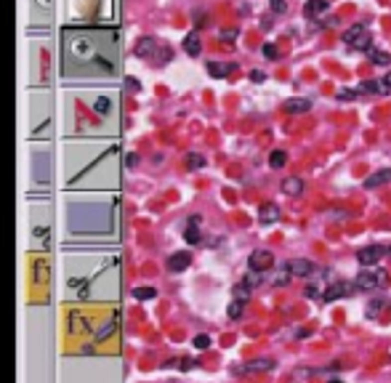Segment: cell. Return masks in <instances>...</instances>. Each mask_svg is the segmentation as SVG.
<instances>
[{"label":"cell","mask_w":391,"mask_h":383,"mask_svg":"<svg viewBox=\"0 0 391 383\" xmlns=\"http://www.w3.org/2000/svg\"><path fill=\"white\" fill-rule=\"evenodd\" d=\"M282 109H285L288 114H306L311 109V101L309 98H288V101L282 104Z\"/></svg>","instance_id":"obj_7"},{"label":"cell","mask_w":391,"mask_h":383,"mask_svg":"<svg viewBox=\"0 0 391 383\" xmlns=\"http://www.w3.org/2000/svg\"><path fill=\"white\" fill-rule=\"evenodd\" d=\"M391 181V171H375L365 179V189H375L381 187V184H389Z\"/></svg>","instance_id":"obj_12"},{"label":"cell","mask_w":391,"mask_h":383,"mask_svg":"<svg viewBox=\"0 0 391 383\" xmlns=\"http://www.w3.org/2000/svg\"><path fill=\"white\" fill-rule=\"evenodd\" d=\"M248 264H250V272H266L274 264V256H272V250H253Z\"/></svg>","instance_id":"obj_1"},{"label":"cell","mask_w":391,"mask_h":383,"mask_svg":"<svg viewBox=\"0 0 391 383\" xmlns=\"http://www.w3.org/2000/svg\"><path fill=\"white\" fill-rule=\"evenodd\" d=\"M285 163H288V155L282 149H274L272 155H269V165L274 168V171H280V168H285Z\"/></svg>","instance_id":"obj_17"},{"label":"cell","mask_w":391,"mask_h":383,"mask_svg":"<svg viewBox=\"0 0 391 383\" xmlns=\"http://www.w3.org/2000/svg\"><path fill=\"white\" fill-rule=\"evenodd\" d=\"M365 35H367V27H365V24H354V27H349L346 32H343L341 40H343V43H349V45H357Z\"/></svg>","instance_id":"obj_10"},{"label":"cell","mask_w":391,"mask_h":383,"mask_svg":"<svg viewBox=\"0 0 391 383\" xmlns=\"http://www.w3.org/2000/svg\"><path fill=\"white\" fill-rule=\"evenodd\" d=\"M327 0H309V3L303 5V13L306 16H319V13H325L327 11Z\"/></svg>","instance_id":"obj_13"},{"label":"cell","mask_w":391,"mask_h":383,"mask_svg":"<svg viewBox=\"0 0 391 383\" xmlns=\"http://www.w3.org/2000/svg\"><path fill=\"white\" fill-rule=\"evenodd\" d=\"M272 11L274 13H285L288 11V3H285V0H272Z\"/></svg>","instance_id":"obj_29"},{"label":"cell","mask_w":391,"mask_h":383,"mask_svg":"<svg viewBox=\"0 0 391 383\" xmlns=\"http://www.w3.org/2000/svg\"><path fill=\"white\" fill-rule=\"evenodd\" d=\"M264 56H266V59H277V48H274L272 43H266V45H264Z\"/></svg>","instance_id":"obj_30"},{"label":"cell","mask_w":391,"mask_h":383,"mask_svg":"<svg viewBox=\"0 0 391 383\" xmlns=\"http://www.w3.org/2000/svg\"><path fill=\"white\" fill-rule=\"evenodd\" d=\"M245 285H248V287H258V285H261V277H258V272H250L248 277H245Z\"/></svg>","instance_id":"obj_28"},{"label":"cell","mask_w":391,"mask_h":383,"mask_svg":"<svg viewBox=\"0 0 391 383\" xmlns=\"http://www.w3.org/2000/svg\"><path fill=\"white\" fill-rule=\"evenodd\" d=\"M192 343H195V349H200V351H202V349H208V346H210V335L200 333V335H195V341H192Z\"/></svg>","instance_id":"obj_24"},{"label":"cell","mask_w":391,"mask_h":383,"mask_svg":"<svg viewBox=\"0 0 391 383\" xmlns=\"http://www.w3.org/2000/svg\"><path fill=\"white\" fill-rule=\"evenodd\" d=\"M258 221L264 226H269V224H277L280 221V208L274 202H266V205H261V210H258Z\"/></svg>","instance_id":"obj_6"},{"label":"cell","mask_w":391,"mask_h":383,"mask_svg":"<svg viewBox=\"0 0 391 383\" xmlns=\"http://www.w3.org/2000/svg\"><path fill=\"white\" fill-rule=\"evenodd\" d=\"M197 224H200V216H192V218H189V229H187V234H184V237H187V242H192V245L200 242V232L195 229Z\"/></svg>","instance_id":"obj_15"},{"label":"cell","mask_w":391,"mask_h":383,"mask_svg":"<svg viewBox=\"0 0 391 383\" xmlns=\"http://www.w3.org/2000/svg\"><path fill=\"white\" fill-rule=\"evenodd\" d=\"M208 72L213 75V78H226V75L232 72V64H218V61H210Z\"/></svg>","instance_id":"obj_16"},{"label":"cell","mask_w":391,"mask_h":383,"mask_svg":"<svg viewBox=\"0 0 391 383\" xmlns=\"http://www.w3.org/2000/svg\"><path fill=\"white\" fill-rule=\"evenodd\" d=\"M232 293H234V301H240V303H248V298H250V287L242 282V285H234V290H232Z\"/></svg>","instance_id":"obj_18"},{"label":"cell","mask_w":391,"mask_h":383,"mask_svg":"<svg viewBox=\"0 0 391 383\" xmlns=\"http://www.w3.org/2000/svg\"><path fill=\"white\" fill-rule=\"evenodd\" d=\"M187 165L192 168V171H197V168L205 165V157H202V155H189V157H187Z\"/></svg>","instance_id":"obj_25"},{"label":"cell","mask_w":391,"mask_h":383,"mask_svg":"<svg viewBox=\"0 0 391 383\" xmlns=\"http://www.w3.org/2000/svg\"><path fill=\"white\" fill-rule=\"evenodd\" d=\"M285 269L290 272V277H309L314 272V264L309 258H290V261H285Z\"/></svg>","instance_id":"obj_2"},{"label":"cell","mask_w":391,"mask_h":383,"mask_svg":"<svg viewBox=\"0 0 391 383\" xmlns=\"http://www.w3.org/2000/svg\"><path fill=\"white\" fill-rule=\"evenodd\" d=\"M383 253H386V248H381V245H367V248H362L357 253V261L362 266H373V264L381 261Z\"/></svg>","instance_id":"obj_3"},{"label":"cell","mask_w":391,"mask_h":383,"mask_svg":"<svg viewBox=\"0 0 391 383\" xmlns=\"http://www.w3.org/2000/svg\"><path fill=\"white\" fill-rule=\"evenodd\" d=\"M357 94L359 91H338L335 98H338V101H351V98H357Z\"/></svg>","instance_id":"obj_27"},{"label":"cell","mask_w":391,"mask_h":383,"mask_svg":"<svg viewBox=\"0 0 391 383\" xmlns=\"http://www.w3.org/2000/svg\"><path fill=\"white\" fill-rule=\"evenodd\" d=\"M133 295L139 298V301H149V298H155V295H157V290H155V287H136V290H133Z\"/></svg>","instance_id":"obj_21"},{"label":"cell","mask_w":391,"mask_h":383,"mask_svg":"<svg viewBox=\"0 0 391 383\" xmlns=\"http://www.w3.org/2000/svg\"><path fill=\"white\" fill-rule=\"evenodd\" d=\"M359 94H389V88L381 86L378 80H362L359 83Z\"/></svg>","instance_id":"obj_14"},{"label":"cell","mask_w":391,"mask_h":383,"mask_svg":"<svg viewBox=\"0 0 391 383\" xmlns=\"http://www.w3.org/2000/svg\"><path fill=\"white\" fill-rule=\"evenodd\" d=\"M383 306H386V301H383V298H373L370 306H367V319H375V317H378V311L383 309Z\"/></svg>","instance_id":"obj_19"},{"label":"cell","mask_w":391,"mask_h":383,"mask_svg":"<svg viewBox=\"0 0 391 383\" xmlns=\"http://www.w3.org/2000/svg\"><path fill=\"white\" fill-rule=\"evenodd\" d=\"M306 295H309V298H319V290L314 287V285H309V287H306Z\"/></svg>","instance_id":"obj_32"},{"label":"cell","mask_w":391,"mask_h":383,"mask_svg":"<svg viewBox=\"0 0 391 383\" xmlns=\"http://www.w3.org/2000/svg\"><path fill=\"white\" fill-rule=\"evenodd\" d=\"M389 256H391V245H389Z\"/></svg>","instance_id":"obj_35"},{"label":"cell","mask_w":391,"mask_h":383,"mask_svg":"<svg viewBox=\"0 0 391 383\" xmlns=\"http://www.w3.org/2000/svg\"><path fill=\"white\" fill-rule=\"evenodd\" d=\"M383 86H389V88H391V70L386 72V78H383Z\"/></svg>","instance_id":"obj_33"},{"label":"cell","mask_w":391,"mask_h":383,"mask_svg":"<svg viewBox=\"0 0 391 383\" xmlns=\"http://www.w3.org/2000/svg\"><path fill=\"white\" fill-rule=\"evenodd\" d=\"M282 192L290 197H298L303 192V179H298V176H288V179H282Z\"/></svg>","instance_id":"obj_9"},{"label":"cell","mask_w":391,"mask_h":383,"mask_svg":"<svg viewBox=\"0 0 391 383\" xmlns=\"http://www.w3.org/2000/svg\"><path fill=\"white\" fill-rule=\"evenodd\" d=\"M351 290H354V287H351L349 282L338 280V282H333L330 287H325V293H322V298H325V301L330 303V301H338V298H346V295L351 293Z\"/></svg>","instance_id":"obj_4"},{"label":"cell","mask_w":391,"mask_h":383,"mask_svg":"<svg viewBox=\"0 0 391 383\" xmlns=\"http://www.w3.org/2000/svg\"><path fill=\"white\" fill-rule=\"evenodd\" d=\"M187 53H192V56H197V53H200V40H197V35H189L187 37Z\"/></svg>","instance_id":"obj_22"},{"label":"cell","mask_w":391,"mask_h":383,"mask_svg":"<svg viewBox=\"0 0 391 383\" xmlns=\"http://www.w3.org/2000/svg\"><path fill=\"white\" fill-rule=\"evenodd\" d=\"M330 383H343V381H338V378H333V381H330Z\"/></svg>","instance_id":"obj_34"},{"label":"cell","mask_w":391,"mask_h":383,"mask_svg":"<svg viewBox=\"0 0 391 383\" xmlns=\"http://www.w3.org/2000/svg\"><path fill=\"white\" fill-rule=\"evenodd\" d=\"M373 64L389 67V64H391V53H389V51H373Z\"/></svg>","instance_id":"obj_20"},{"label":"cell","mask_w":391,"mask_h":383,"mask_svg":"<svg viewBox=\"0 0 391 383\" xmlns=\"http://www.w3.org/2000/svg\"><path fill=\"white\" fill-rule=\"evenodd\" d=\"M112 330H114V322L109 319V322H106V327H101V330L96 333V341H104V338H109V335H112Z\"/></svg>","instance_id":"obj_26"},{"label":"cell","mask_w":391,"mask_h":383,"mask_svg":"<svg viewBox=\"0 0 391 383\" xmlns=\"http://www.w3.org/2000/svg\"><path fill=\"white\" fill-rule=\"evenodd\" d=\"M189 261H192L189 253H184V250L181 253H173V256L168 258V269H171V272H184L189 266Z\"/></svg>","instance_id":"obj_11"},{"label":"cell","mask_w":391,"mask_h":383,"mask_svg":"<svg viewBox=\"0 0 391 383\" xmlns=\"http://www.w3.org/2000/svg\"><path fill=\"white\" fill-rule=\"evenodd\" d=\"M250 80H253V83H264V80H266V72L253 70V72H250Z\"/></svg>","instance_id":"obj_31"},{"label":"cell","mask_w":391,"mask_h":383,"mask_svg":"<svg viewBox=\"0 0 391 383\" xmlns=\"http://www.w3.org/2000/svg\"><path fill=\"white\" fill-rule=\"evenodd\" d=\"M266 370H274V359H256V362H250V365L237 367L234 373H266Z\"/></svg>","instance_id":"obj_8"},{"label":"cell","mask_w":391,"mask_h":383,"mask_svg":"<svg viewBox=\"0 0 391 383\" xmlns=\"http://www.w3.org/2000/svg\"><path fill=\"white\" fill-rule=\"evenodd\" d=\"M381 285V280H378V272H370L365 266L362 272L357 274V280H354V287H359V290H375Z\"/></svg>","instance_id":"obj_5"},{"label":"cell","mask_w":391,"mask_h":383,"mask_svg":"<svg viewBox=\"0 0 391 383\" xmlns=\"http://www.w3.org/2000/svg\"><path fill=\"white\" fill-rule=\"evenodd\" d=\"M242 309H245V303H240V301H234L232 306H229V319H240L242 317Z\"/></svg>","instance_id":"obj_23"}]
</instances>
